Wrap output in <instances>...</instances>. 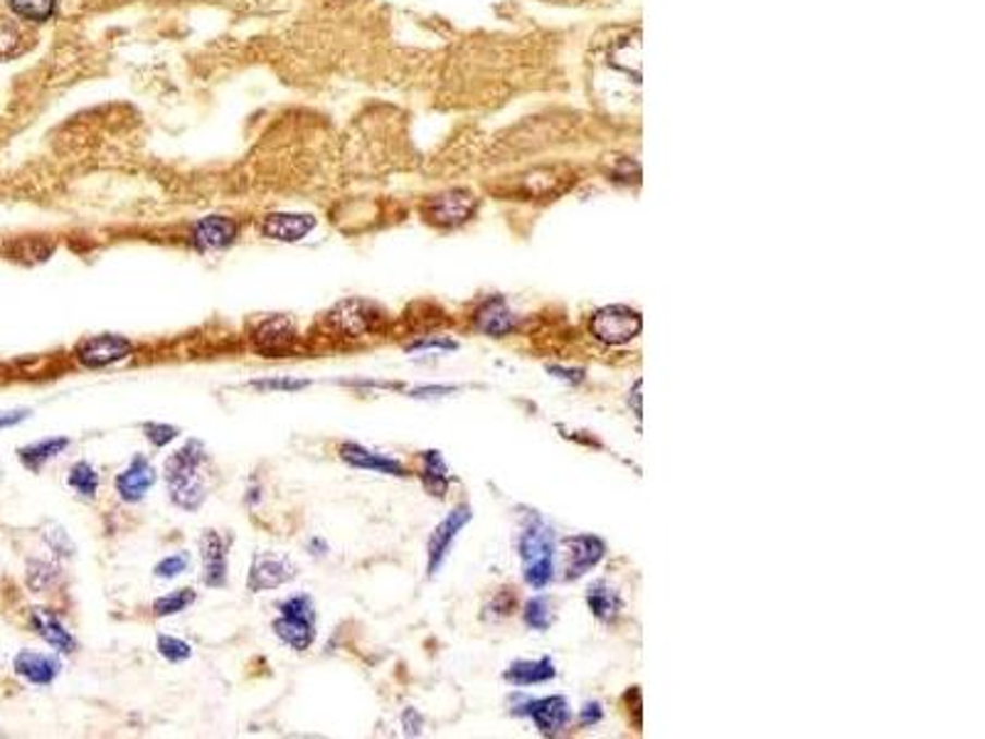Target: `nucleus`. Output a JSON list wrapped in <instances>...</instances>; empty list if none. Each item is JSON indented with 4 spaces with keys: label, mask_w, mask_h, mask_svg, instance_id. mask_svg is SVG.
Instances as JSON below:
<instances>
[{
    "label": "nucleus",
    "mask_w": 985,
    "mask_h": 739,
    "mask_svg": "<svg viewBox=\"0 0 985 739\" xmlns=\"http://www.w3.org/2000/svg\"><path fill=\"white\" fill-rule=\"evenodd\" d=\"M207 459L210 457H207L205 444L191 439L166 461L168 496L185 513H195L205 504L207 486L203 469Z\"/></svg>",
    "instance_id": "1"
},
{
    "label": "nucleus",
    "mask_w": 985,
    "mask_h": 739,
    "mask_svg": "<svg viewBox=\"0 0 985 739\" xmlns=\"http://www.w3.org/2000/svg\"><path fill=\"white\" fill-rule=\"evenodd\" d=\"M281 643L293 651H308L316 643V606L308 594H293L279 604V616L271 623Z\"/></svg>",
    "instance_id": "2"
},
{
    "label": "nucleus",
    "mask_w": 985,
    "mask_h": 739,
    "mask_svg": "<svg viewBox=\"0 0 985 739\" xmlns=\"http://www.w3.org/2000/svg\"><path fill=\"white\" fill-rule=\"evenodd\" d=\"M520 557H523L525 582L535 590L552 580V557H555V533L543 520H530L520 533Z\"/></svg>",
    "instance_id": "3"
},
{
    "label": "nucleus",
    "mask_w": 985,
    "mask_h": 739,
    "mask_svg": "<svg viewBox=\"0 0 985 739\" xmlns=\"http://www.w3.org/2000/svg\"><path fill=\"white\" fill-rule=\"evenodd\" d=\"M326 326L338 338L375 336L387 326V314L373 301L348 299L326 314Z\"/></svg>",
    "instance_id": "4"
},
{
    "label": "nucleus",
    "mask_w": 985,
    "mask_h": 739,
    "mask_svg": "<svg viewBox=\"0 0 985 739\" xmlns=\"http://www.w3.org/2000/svg\"><path fill=\"white\" fill-rule=\"evenodd\" d=\"M641 328L643 318L639 311L621 306V303L599 308L589 320L592 336L604 346H627L641 334Z\"/></svg>",
    "instance_id": "5"
},
{
    "label": "nucleus",
    "mask_w": 985,
    "mask_h": 739,
    "mask_svg": "<svg viewBox=\"0 0 985 739\" xmlns=\"http://www.w3.org/2000/svg\"><path fill=\"white\" fill-rule=\"evenodd\" d=\"M134 353H136L134 340H129L126 336L99 334L80 340L77 348H74V360H77L82 367L101 370L123 363V360H129Z\"/></svg>",
    "instance_id": "6"
},
{
    "label": "nucleus",
    "mask_w": 985,
    "mask_h": 739,
    "mask_svg": "<svg viewBox=\"0 0 985 739\" xmlns=\"http://www.w3.org/2000/svg\"><path fill=\"white\" fill-rule=\"evenodd\" d=\"M476 207L478 201L473 197V193L457 187V191H447L429 197V201L424 203V217L434 227H447V230H451V227L469 222L471 217L476 215Z\"/></svg>",
    "instance_id": "7"
},
{
    "label": "nucleus",
    "mask_w": 985,
    "mask_h": 739,
    "mask_svg": "<svg viewBox=\"0 0 985 739\" xmlns=\"http://www.w3.org/2000/svg\"><path fill=\"white\" fill-rule=\"evenodd\" d=\"M299 340V330L293 318L277 314L267 316L252 328V348L264 358H281L293 350Z\"/></svg>",
    "instance_id": "8"
},
{
    "label": "nucleus",
    "mask_w": 985,
    "mask_h": 739,
    "mask_svg": "<svg viewBox=\"0 0 985 739\" xmlns=\"http://www.w3.org/2000/svg\"><path fill=\"white\" fill-rule=\"evenodd\" d=\"M296 577V565L281 553H257L252 557L250 574H246V590L262 594L289 584Z\"/></svg>",
    "instance_id": "9"
},
{
    "label": "nucleus",
    "mask_w": 985,
    "mask_h": 739,
    "mask_svg": "<svg viewBox=\"0 0 985 739\" xmlns=\"http://www.w3.org/2000/svg\"><path fill=\"white\" fill-rule=\"evenodd\" d=\"M471 518H473L471 508L463 504V506L453 508L451 513L443 518L437 528H434L429 545H426V570H429L431 577L441 570L443 560L449 557L453 540H457L461 530L471 523Z\"/></svg>",
    "instance_id": "10"
},
{
    "label": "nucleus",
    "mask_w": 985,
    "mask_h": 739,
    "mask_svg": "<svg viewBox=\"0 0 985 739\" xmlns=\"http://www.w3.org/2000/svg\"><path fill=\"white\" fill-rule=\"evenodd\" d=\"M156 481L158 473L154 469V463H150L144 453H136V457L126 463V469H121L119 476L113 478V488H117L123 504H141V500L148 496V490L156 486Z\"/></svg>",
    "instance_id": "11"
},
{
    "label": "nucleus",
    "mask_w": 985,
    "mask_h": 739,
    "mask_svg": "<svg viewBox=\"0 0 985 739\" xmlns=\"http://www.w3.org/2000/svg\"><path fill=\"white\" fill-rule=\"evenodd\" d=\"M200 580L210 590H220L227 582V562H230V543L217 530H203L200 535Z\"/></svg>",
    "instance_id": "12"
},
{
    "label": "nucleus",
    "mask_w": 985,
    "mask_h": 739,
    "mask_svg": "<svg viewBox=\"0 0 985 739\" xmlns=\"http://www.w3.org/2000/svg\"><path fill=\"white\" fill-rule=\"evenodd\" d=\"M338 453H340V459H343L348 467H353V469L382 473V476H397V478L406 476V469L400 459L390 457V453L367 449L365 444L345 441L338 447Z\"/></svg>",
    "instance_id": "13"
},
{
    "label": "nucleus",
    "mask_w": 985,
    "mask_h": 739,
    "mask_svg": "<svg viewBox=\"0 0 985 739\" xmlns=\"http://www.w3.org/2000/svg\"><path fill=\"white\" fill-rule=\"evenodd\" d=\"M236 237H240V225L232 217L210 215L193 225L191 242L200 252H222L236 242Z\"/></svg>",
    "instance_id": "14"
},
{
    "label": "nucleus",
    "mask_w": 985,
    "mask_h": 739,
    "mask_svg": "<svg viewBox=\"0 0 985 739\" xmlns=\"http://www.w3.org/2000/svg\"><path fill=\"white\" fill-rule=\"evenodd\" d=\"M316 230V217L306 213H271L262 220V237L273 242H301Z\"/></svg>",
    "instance_id": "15"
},
{
    "label": "nucleus",
    "mask_w": 985,
    "mask_h": 739,
    "mask_svg": "<svg viewBox=\"0 0 985 739\" xmlns=\"http://www.w3.org/2000/svg\"><path fill=\"white\" fill-rule=\"evenodd\" d=\"M473 326L476 330H481L483 336L490 338H506L515 330L518 320L515 314L508 308V303L500 296H492L488 301H483L481 306L473 314Z\"/></svg>",
    "instance_id": "16"
},
{
    "label": "nucleus",
    "mask_w": 985,
    "mask_h": 739,
    "mask_svg": "<svg viewBox=\"0 0 985 739\" xmlns=\"http://www.w3.org/2000/svg\"><path fill=\"white\" fill-rule=\"evenodd\" d=\"M13 668L17 676L33 686H52L57 676H60L62 663L52 653H37V651H21L13 661Z\"/></svg>",
    "instance_id": "17"
},
{
    "label": "nucleus",
    "mask_w": 985,
    "mask_h": 739,
    "mask_svg": "<svg viewBox=\"0 0 985 739\" xmlns=\"http://www.w3.org/2000/svg\"><path fill=\"white\" fill-rule=\"evenodd\" d=\"M518 713L533 717V723L543 735H557L572 717L570 703H567L564 698L533 700V703H527L523 710H518Z\"/></svg>",
    "instance_id": "18"
},
{
    "label": "nucleus",
    "mask_w": 985,
    "mask_h": 739,
    "mask_svg": "<svg viewBox=\"0 0 985 739\" xmlns=\"http://www.w3.org/2000/svg\"><path fill=\"white\" fill-rule=\"evenodd\" d=\"M33 629L37 631L47 646L54 649L57 653H74L77 651V641H74L72 631L64 627V621L50 609H33L31 614Z\"/></svg>",
    "instance_id": "19"
},
{
    "label": "nucleus",
    "mask_w": 985,
    "mask_h": 739,
    "mask_svg": "<svg viewBox=\"0 0 985 739\" xmlns=\"http://www.w3.org/2000/svg\"><path fill=\"white\" fill-rule=\"evenodd\" d=\"M567 549H570V560H567V577L576 580L599 565V560L606 553V545L594 535H576L567 540Z\"/></svg>",
    "instance_id": "20"
},
{
    "label": "nucleus",
    "mask_w": 985,
    "mask_h": 739,
    "mask_svg": "<svg viewBox=\"0 0 985 739\" xmlns=\"http://www.w3.org/2000/svg\"><path fill=\"white\" fill-rule=\"evenodd\" d=\"M422 481H424V488L429 490L431 496H437V498L447 496L449 483H451V473H449L447 461H443V457H441L439 451H424L422 453Z\"/></svg>",
    "instance_id": "21"
},
{
    "label": "nucleus",
    "mask_w": 985,
    "mask_h": 739,
    "mask_svg": "<svg viewBox=\"0 0 985 739\" xmlns=\"http://www.w3.org/2000/svg\"><path fill=\"white\" fill-rule=\"evenodd\" d=\"M70 444L72 441L68 437H47L42 441L27 444V447L17 451V457H21V461L31 471H40L47 461H52L54 457H60L64 449H70Z\"/></svg>",
    "instance_id": "22"
},
{
    "label": "nucleus",
    "mask_w": 985,
    "mask_h": 739,
    "mask_svg": "<svg viewBox=\"0 0 985 739\" xmlns=\"http://www.w3.org/2000/svg\"><path fill=\"white\" fill-rule=\"evenodd\" d=\"M555 678V666L549 658L539 661H518L506 670V680L515 686H537Z\"/></svg>",
    "instance_id": "23"
},
{
    "label": "nucleus",
    "mask_w": 985,
    "mask_h": 739,
    "mask_svg": "<svg viewBox=\"0 0 985 739\" xmlns=\"http://www.w3.org/2000/svg\"><path fill=\"white\" fill-rule=\"evenodd\" d=\"M609 62L613 64L616 70L631 74L633 80H641V37H623V40L616 43L609 52Z\"/></svg>",
    "instance_id": "24"
},
{
    "label": "nucleus",
    "mask_w": 985,
    "mask_h": 739,
    "mask_svg": "<svg viewBox=\"0 0 985 739\" xmlns=\"http://www.w3.org/2000/svg\"><path fill=\"white\" fill-rule=\"evenodd\" d=\"M68 483H70V488L77 493L80 498L94 500V498H97V493H99V486H101V476H99V471L94 469L89 461H77L70 469Z\"/></svg>",
    "instance_id": "25"
},
{
    "label": "nucleus",
    "mask_w": 985,
    "mask_h": 739,
    "mask_svg": "<svg viewBox=\"0 0 985 739\" xmlns=\"http://www.w3.org/2000/svg\"><path fill=\"white\" fill-rule=\"evenodd\" d=\"M586 599H589V609L594 611L596 619H601V621H613L616 616H619V611H621L619 594H616L611 586L604 584V582L594 584Z\"/></svg>",
    "instance_id": "26"
},
{
    "label": "nucleus",
    "mask_w": 985,
    "mask_h": 739,
    "mask_svg": "<svg viewBox=\"0 0 985 739\" xmlns=\"http://www.w3.org/2000/svg\"><path fill=\"white\" fill-rule=\"evenodd\" d=\"M195 599H197L195 590H191V586H183V590H175L170 594L158 596L154 606H150V611H154L156 619H168V616L183 614L187 606L195 604Z\"/></svg>",
    "instance_id": "27"
},
{
    "label": "nucleus",
    "mask_w": 985,
    "mask_h": 739,
    "mask_svg": "<svg viewBox=\"0 0 985 739\" xmlns=\"http://www.w3.org/2000/svg\"><path fill=\"white\" fill-rule=\"evenodd\" d=\"M11 11L31 23H47L57 11V0H11Z\"/></svg>",
    "instance_id": "28"
},
{
    "label": "nucleus",
    "mask_w": 985,
    "mask_h": 739,
    "mask_svg": "<svg viewBox=\"0 0 985 739\" xmlns=\"http://www.w3.org/2000/svg\"><path fill=\"white\" fill-rule=\"evenodd\" d=\"M156 651L160 653V658H166L168 663H183L193 656L191 643L178 637H168V633H160L156 641Z\"/></svg>",
    "instance_id": "29"
},
{
    "label": "nucleus",
    "mask_w": 985,
    "mask_h": 739,
    "mask_svg": "<svg viewBox=\"0 0 985 739\" xmlns=\"http://www.w3.org/2000/svg\"><path fill=\"white\" fill-rule=\"evenodd\" d=\"M523 616H525L527 627L535 631H545V629H549V623H552V609H549V604H547V599H543V596L530 599L525 604Z\"/></svg>",
    "instance_id": "30"
},
{
    "label": "nucleus",
    "mask_w": 985,
    "mask_h": 739,
    "mask_svg": "<svg viewBox=\"0 0 985 739\" xmlns=\"http://www.w3.org/2000/svg\"><path fill=\"white\" fill-rule=\"evenodd\" d=\"M187 570H191V555L175 553V555L163 557V560L154 567V574L158 577V580H175V577L185 574Z\"/></svg>",
    "instance_id": "31"
},
{
    "label": "nucleus",
    "mask_w": 985,
    "mask_h": 739,
    "mask_svg": "<svg viewBox=\"0 0 985 739\" xmlns=\"http://www.w3.org/2000/svg\"><path fill=\"white\" fill-rule=\"evenodd\" d=\"M311 383L299 380V377H264V380H254L252 387H257L262 392H301L306 390Z\"/></svg>",
    "instance_id": "32"
},
{
    "label": "nucleus",
    "mask_w": 985,
    "mask_h": 739,
    "mask_svg": "<svg viewBox=\"0 0 985 739\" xmlns=\"http://www.w3.org/2000/svg\"><path fill=\"white\" fill-rule=\"evenodd\" d=\"M178 434H180V429L173 424H166V422H146L144 424V437L154 444L156 449L168 447L170 441L178 439Z\"/></svg>",
    "instance_id": "33"
},
{
    "label": "nucleus",
    "mask_w": 985,
    "mask_h": 739,
    "mask_svg": "<svg viewBox=\"0 0 985 739\" xmlns=\"http://www.w3.org/2000/svg\"><path fill=\"white\" fill-rule=\"evenodd\" d=\"M459 343L451 338H441V336H426L414 340V343L406 346L410 353H449V350H457Z\"/></svg>",
    "instance_id": "34"
},
{
    "label": "nucleus",
    "mask_w": 985,
    "mask_h": 739,
    "mask_svg": "<svg viewBox=\"0 0 985 739\" xmlns=\"http://www.w3.org/2000/svg\"><path fill=\"white\" fill-rule=\"evenodd\" d=\"M27 580H31L33 590H45V586H50L52 580H54V567L45 565V562H35L31 567V574H27Z\"/></svg>",
    "instance_id": "35"
},
{
    "label": "nucleus",
    "mask_w": 985,
    "mask_h": 739,
    "mask_svg": "<svg viewBox=\"0 0 985 739\" xmlns=\"http://www.w3.org/2000/svg\"><path fill=\"white\" fill-rule=\"evenodd\" d=\"M17 40H21V33H17V27L13 25V21H8V17H0V54L13 52Z\"/></svg>",
    "instance_id": "36"
},
{
    "label": "nucleus",
    "mask_w": 985,
    "mask_h": 739,
    "mask_svg": "<svg viewBox=\"0 0 985 739\" xmlns=\"http://www.w3.org/2000/svg\"><path fill=\"white\" fill-rule=\"evenodd\" d=\"M457 392V387L449 385H429V387H416V390L410 392V397H416V400H431V397H443Z\"/></svg>",
    "instance_id": "37"
},
{
    "label": "nucleus",
    "mask_w": 985,
    "mask_h": 739,
    "mask_svg": "<svg viewBox=\"0 0 985 739\" xmlns=\"http://www.w3.org/2000/svg\"><path fill=\"white\" fill-rule=\"evenodd\" d=\"M402 723H404V732L406 735H422V727H424V719H422V715L416 713V710H404V715H402Z\"/></svg>",
    "instance_id": "38"
},
{
    "label": "nucleus",
    "mask_w": 985,
    "mask_h": 739,
    "mask_svg": "<svg viewBox=\"0 0 985 739\" xmlns=\"http://www.w3.org/2000/svg\"><path fill=\"white\" fill-rule=\"evenodd\" d=\"M31 412L27 410H13V412H0V429H11V426H17L21 422H25Z\"/></svg>",
    "instance_id": "39"
},
{
    "label": "nucleus",
    "mask_w": 985,
    "mask_h": 739,
    "mask_svg": "<svg viewBox=\"0 0 985 739\" xmlns=\"http://www.w3.org/2000/svg\"><path fill=\"white\" fill-rule=\"evenodd\" d=\"M601 719V705L599 703H592V705H586L584 707V713H582V725H594V723H599Z\"/></svg>",
    "instance_id": "40"
},
{
    "label": "nucleus",
    "mask_w": 985,
    "mask_h": 739,
    "mask_svg": "<svg viewBox=\"0 0 985 739\" xmlns=\"http://www.w3.org/2000/svg\"><path fill=\"white\" fill-rule=\"evenodd\" d=\"M549 373L557 375V377H564V380H574V383H580L582 377H584L582 370H572V373H570V370H562V367H549Z\"/></svg>",
    "instance_id": "41"
},
{
    "label": "nucleus",
    "mask_w": 985,
    "mask_h": 739,
    "mask_svg": "<svg viewBox=\"0 0 985 739\" xmlns=\"http://www.w3.org/2000/svg\"><path fill=\"white\" fill-rule=\"evenodd\" d=\"M311 549H316L314 555L320 557V555H326V553H328V545L324 543V540H318V537H316V540H311Z\"/></svg>",
    "instance_id": "42"
},
{
    "label": "nucleus",
    "mask_w": 985,
    "mask_h": 739,
    "mask_svg": "<svg viewBox=\"0 0 985 739\" xmlns=\"http://www.w3.org/2000/svg\"><path fill=\"white\" fill-rule=\"evenodd\" d=\"M633 404H636V416H641V380L633 387Z\"/></svg>",
    "instance_id": "43"
}]
</instances>
